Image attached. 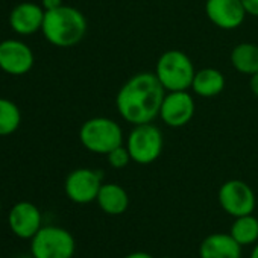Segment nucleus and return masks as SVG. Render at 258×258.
Here are the masks:
<instances>
[{
    "label": "nucleus",
    "instance_id": "aec40b11",
    "mask_svg": "<svg viewBox=\"0 0 258 258\" xmlns=\"http://www.w3.org/2000/svg\"><path fill=\"white\" fill-rule=\"evenodd\" d=\"M106 160H108V164L114 169H123L126 167L129 163L133 161L131 158V154H129L127 148L126 146H118L115 148L114 151H111L108 155H106Z\"/></svg>",
    "mask_w": 258,
    "mask_h": 258
},
{
    "label": "nucleus",
    "instance_id": "412c9836",
    "mask_svg": "<svg viewBox=\"0 0 258 258\" xmlns=\"http://www.w3.org/2000/svg\"><path fill=\"white\" fill-rule=\"evenodd\" d=\"M241 5L247 16L258 17V0H241Z\"/></svg>",
    "mask_w": 258,
    "mask_h": 258
},
{
    "label": "nucleus",
    "instance_id": "423d86ee",
    "mask_svg": "<svg viewBox=\"0 0 258 258\" xmlns=\"http://www.w3.org/2000/svg\"><path fill=\"white\" fill-rule=\"evenodd\" d=\"M126 148L134 163L142 166L155 163L161 157L164 148L161 129L154 123L136 124L127 136Z\"/></svg>",
    "mask_w": 258,
    "mask_h": 258
},
{
    "label": "nucleus",
    "instance_id": "0eeeda50",
    "mask_svg": "<svg viewBox=\"0 0 258 258\" xmlns=\"http://www.w3.org/2000/svg\"><path fill=\"white\" fill-rule=\"evenodd\" d=\"M219 204L232 217L252 214L255 210V193L241 179H229L219 188Z\"/></svg>",
    "mask_w": 258,
    "mask_h": 258
},
{
    "label": "nucleus",
    "instance_id": "4be33fe9",
    "mask_svg": "<svg viewBox=\"0 0 258 258\" xmlns=\"http://www.w3.org/2000/svg\"><path fill=\"white\" fill-rule=\"evenodd\" d=\"M62 5H64L62 0H41V7L44 8V11H52Z\"/></svg>",
    "mask_w": 258,
    "mask_h": 258
},
{
    "label": "nucleus",
    "instance_id": "5701e85b",
    "mask_svg": "<svg viewBox=\"0 0 258 258\" xmlns=\"http://www.w3.org/2000/svg\"><path fill=\"white\" fill-rule=\"evenodd\" d=\"M249 88H250L252 94L258 97V72L250 76V79H249Z\"/></svg>",
    "mask_w": 258,
    "mask_h": 258
},
{
    "label": "nucleus",
    "instance_id": "2eb2a0df",
    "mask_svg": "<svg viewBox=\"0 0 258 258\" xmlns=\"http://www.w3.org/2000/svg\"><path fill=\"white\" fill-rule=\"evenodd\" d=\"M96 202L105 214L120 216L129 207V196L121 185L115 182H108L102 184Z\"/></svg>",
    "mask_w": 258,
    "mask_h": 258
},
{
    "label": "nucleus",
    "instance_id": "9d476101",
    "mask_svg": "<svg viewBox=\"0 0 258 258\" xmlns=\"http://www.w3.org/2000/svg\"><path fill=\"white\" fill-rule=\"evenodd\" d=\"M35 56L32 49L20 40H5L0 43V70L13 76L31 72Z\"/></svg>",
    "mask_w": 258,
    "mask_h": 258
},
{
    "label": "nucleus",
    "instance_id": "9b49d317",
    "mask_svg": "<svg viewBox=\"0 0 258 258\" xmlns=\"http://www.w3.org/2000/svg\"><path fill=\"white\" fill-rule=\"evenodd\" d=\"M8 226L16 237L31 240L43 226L40 208L28 201L14 204L8 214Z\"/></svg>",
    "mask_w": 258,
    "mask_h": 258
},
{
    "label": "nucleus",
    "instance_id": "4468645a",
    "mask_svg": "<svg viewBox=\"0 0 258 258\" xmlns=\"http://www.w3.org/2000/svg\"><path fill=\"white\" fill-rule=\"evenodd\" d=\"M201 258H241V246L231 234L216 232L207 235L199 247Z\"/></svg>",
    "mask_w": 258,
    "mask_h": 258
},
{
    "label": "nucleus",
    "instance_id": "1a4fd4ad",
    "mask_svg": "<svg viewBox=\"0 0 258 258\" xmlns=\"http://www.w3.org/2000/svg\"><path fill=\"white\" fill-rule=\"evenodd\" d=\"M196 103L188 90L167 91L161 103L160 117L170 127H182L195 117Z\"/></svg>",
    "mask_w": 258,
    "mask_h": 258
},
{
    "label": "nucleus",
    "instance_id": "7ed1b4c3",
    "mask_svg": "<svg viewBox=\"0 0 258 258\" xmlns=\"http://www.w3.org/2000/svg\"><path fill=\"white\" fill-rule=\"evenodd\" d=\"M81 145L100 155H108L111 151L123 145V131L117 121L108 117H93L82 123L79 129Z\"/></svg>",
    "mask_w": 258,
    "mask_h": 258
},
{
    "label": "nucleus",
    "instance_id": "bb28decb",
    "mask_svg": "<svg viewBox=\"0 0 258 258\" xmlns=\"http://www.w3.org/2000/svg\"><path fill=\"white\" fill-rule=\"evenodd\" d=\"M163 258H172V256H163Z\"/></svg>",
    "mask_w": 258,
    "mask_h": 258
},
{
    "label": "nucleus",
    "instance_id": "20e7f679",
    "mask_svg": "<svg viewBox=\"0 0 258 258\" xmlns=\"http://www.w3.org/2000/svg\"><path fill=\"white\" fill-rule=\"evenodd\" d=\"M155 75L166 91H178L191 88L196 75L195 66L188 55L182 50H166L157 61Z\"/></svg>",
    "mask_w": 258,
    "mask_h": 258
},
{
    "label": "nucleus",
    "instance_id": "f03ea898",
    "mask_svg": "<svg viewBox=\"0 0 258 258\" xmlns=\"http://www.w3.org/2000/svg\"><path fill=\"white\" fill-rule=\"evenodd\" d=\"M85 16L73 7H59L46 11L41 32L44 38L56 47H72L81 43L87 34Z\"/></svg>",
    "mask_w": 258,
    "mask_h": 258
},
{
    "label": "nucleus",
    "instance_id": "f257e3e1",
    "mask_svg": "<svg viewBox=\"0 0 258 258\" xmlns=\"http://www.w3.org/2000/svg\"><path fill=\"white\" fill-rule=\"evenodd\" d=\"M166 93L155 72H140L120 87L115 106L120 117L129 124L152 123L160 115Z\"/></svg>",
    "mask_w": 258,
    "mask_h": 258
},
{
    "label": "nucleus",
    "instance_id": "39448f33",
    "mask_svg": "<svg viewBox=\"0 0 258 258\" xmlns=\"http://www.w3.org/2000/svg\"><path fill=\"white\" fill-rule=\"evenodd\" d=\"M76 241L72 232L56 225H44L31 238L32 258H73Z\"/></svg>",
    "mask_w": 258,
    "mask_h": 258
},
{
    "label": "nucleus",
    "instance_id": "f8f14e48",
    "mask_svg": "<svg viewBox=\"0 0 258 258\" xmlns=\"http://www.w3.org/2000/svg\"><path fill=\"white\" fill-rule=\"evenodd\" d=\"M205 14L214 26L223 31L237 29L247 16L241 0H207Z\"/></svg>",
    "mask_w": 258,
    "mask_h": 258
},
{
    "label": "nucleus",
    "instance_id": "a878e982",
    "mask_svg": "<svg viewBox=\"0 0 258 258\" xmlns=\"http://www.w3.org/2000/svg\"><path fill=\"white\" fill-rule=\"evenodd\" d=\"M0 211H2V201H0Z\"/></svg>",
    "mask_w": 258,
    "mask_h": 258
},
{
    "label": "nucleus",
    "instance_id": "b1692460",
    "mask_svg": "<svg viewBox=\"0 0 258 258\" xmlns=\"http://www.w3.org/2000/svg\"><path fill=\"white\" fill-rule=\"evenodd\" d=\"M123 258H154L151 253L148 252H143V250H136V252H131V253H127L126 256Z\"/></svg>",
    "mask_w": 258,
    "mask_h": 258
},
{
    "label": "nucleus",
    "instance_id": "f3484780",
    "mask_svg": "<svg viewBox=\"0 0 258 258\" xmlns=\"http://www.w3.org/2000/svg\"><path fill=\"white\" fill-rule=\"evenodd\" d=\"M231 64L241 75H255L258 72V46L253 43H240L231 52Z\"/></svg>",
    "mask_w": 258,
    "mask_h": 258
},
{
    "label": "nucleus",
    "instance_id": "6e6552de",
    "mask_svg": "<svg viewBox=\"0 0 258 258\" xmlns=\"http://www.w3.org/2000/svg\"><path fill=\"white\" fill-rule=\"evenodd\" d=\"M102 187V175L97 170L81 167L72 170L64 182V191L67 198L79 205L96 201Z\"/></svg>",
    "mask_w": 258,
    "mask_h": 258
},
{
    "label": "nucleus",
    "instance_id": "a211bd4d",
    "mask_svg": "<svg viewBox=\"0 0 258 258\" xmlns=\"http://www.w3.org/2000/svg\"><path fill=\"white\" fill-rule=\"evenodd\" d=\"M229 234L240 246H249L258 241V217L247 214L234 217Z\"/></svg>",
    "mask_w": 258,
    "mask_h": 258
},
{
    "label": "nucleus",
    "instance_id": "dca6fc26",
    "mask_svg": "<svg viewBox=\"0 0 258 258\" xmlns=\"http://www.w3.org/2000/svg\"><path fill=\"white\" fill-rule=\"evenodd\" d=\"M225 84L226 81L220 70L207 67V69H201L196 72L193 82H191V90L196 96L214 97L223 91Z\"/></svg>",
    "mask_w": 258,
    "mask_h": 258
},
{
    "label": "nucleus",
    "instance_id": "ddd939ff",
    "mask_svg": "<svg viewBox=\"0 0 258 258\" xmlns=\"http://www.w3.org/2000/svg\"><path fill=\"white\" fill-rule=\"evenodd\" d=\"M44 8L32 2H23L14 7L10 14V26L19 35H32L43 28Z\"/></svg>",
    "mask_w": 258,
    "mask_h": 258
},
{
    "label": "nucleus",
    "instance_id": "393cba45",
    "mask_svg": "<svg viewBox=\"0 0 258 258\" xmlns=\"http://www.w3.org/2000/svg\"><path fill=\"white\" fill-rule=\"evenodd\" d=\"M249 258H258V241L255 243L253 249L250 250V255H249Z\"/></svg>",
    "mask_w": 258,
    "mask_h": 258
},
{
    "label": "nucleus",
    "instance_id": "6ab92c4d",
    "mask_svg": "<svg viewBox=\"0 0 258 258\" xmlns=\"http://www.w3.org/2000/svg\"><path fill=\"white\" fill-rule=\"evenodd\" d=\"M22 123V111L16 102L0 97V137L14 134Z\"/></svg>",
    "mask_w": 258,
    "mask_h": 258
}]
</instances>
